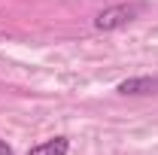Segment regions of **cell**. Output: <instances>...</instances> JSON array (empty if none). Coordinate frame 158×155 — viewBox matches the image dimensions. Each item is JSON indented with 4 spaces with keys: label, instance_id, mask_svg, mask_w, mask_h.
I'll list each match as a JSON object with an SVG mask.
<instances>
[{
    "label": "cell",
    "instance_id": "obj_1",
    "mask_svg": "<svg viewBox=\"0 0 158 155\" xmlns=\"http://www.w3.org/2000/svg\"><path fill=\"white\" fill-rule=\"evenodd\" d=\"M137 12H140L137 3H118V6H110V9L98 12L94 27H98V31H118V27H125L128 21L134 19Z\"/></svg>",
    "mask_w": 158,
    "mask_h": 155
},
{
    "label": "cell",
    "instance_id": "obj_2",
    "mask_svg": "<svg viewBox=\"0 0 158 155\" xmlns=\"http://www.w3.org/2000/svg\"><path fill=\"white\" fill-rule=\"evenodd\" d=\"M116 91L118 94H155L158 79L155 76H131V79H125V82H118Z\"/></svg>",
    "mask_w": 158,
    "mask_h": 155
},
{
    "label": "cell",
    "instance_id": "obj_3",
    "mask_svg": "<svg viewBox=\"0 0 158 155\" xmlns=\"http://www.w3.org/2000/svg\"><path fill=\"white\" fill-rule=\"evenodd\" d=\"M67 152H70L67 137H52V140H43V143L27 149V155H67Z\"/></svg>",
    "mask_w": 158,
    "mask_h": 155
},
{
    "label": "cell",
    "instance_id": "obj_4",
    "mask_svg": "<svg viewBox=\"0 0 158 155\" xmlns=\"http://www.w3.org/2000/svg\"><path fill=\"white\" fill-rule=\"evenodd\" d=\"M0 155H12V146H9L6 140H0Z\"/></svg>",
    "mask_w": 158,
    "mask_h": 155
}]
</instances>
